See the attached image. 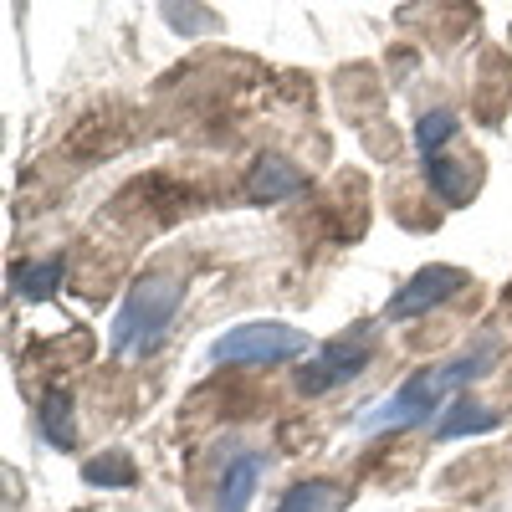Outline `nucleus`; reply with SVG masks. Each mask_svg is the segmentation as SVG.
Wrapping results in <instances>:
<instances>
[{"mask_svg": "<svg viewBox=\"0 0 512 512\" xmlns=\"http://www.w3.org/2000/svg\"><path fill=\"white\" fill-rule=\"evenodd\" d=\"M308 180H303V169L287 164V159H256L251 164V180H246V195L256 205H277V200H292V195H303Z\"/></svg>", "mask_w": 512, "mask_h": 512, "instance_id": "6", "label": "nucleus"}, {"mask_svg": "<svg viewBox=\"0 0 512 512\" xmlns=\"http://www.w3.org/2000/svg\"><path fill=\"white\" fill-rule=\"evenodd\" d=\"M425 175L446 205H466L477 190V159H425Z\"/></svg>", "mask_w": 512, "mask_h": 512, "instance_id": "8", "label": "nucleus"}, {"mask_svg": "<svg viewBox=\"0 0 512 512\" xmlns=\"http://www.w3.org/2000/svg\"><path fill=\"white\" fill-rule=\"evenodd\" d=\"M497 359V344L487 338V344H477L472 354H461L456 364H441V369H420L415 379H405L400 390L374 405L364 420H359V431H410V425H431L441 415V405L461 390V384H472L492 369Z\"/></svg>", "mask_w": 512, "mask_h": 512, "instance_id": "1", "label": "nucleus"}, {"mask_svg": "<svg viewBox=\"0 0 512 512\" xmlns=\"http://www.w3.org/2000/svg\"><path fill=\"white\" fill-rule=\"evenodd\" d=\"M308 354V333L287 323H241L210 344V364H282Z\"/></svg>", "mask_w": 512, "mask_h": 512, "instance_id": "3", "label": "nucleus"}, {"mask_svg": "<svg viewBox=\"0 0 512 512\" xmlns=\"http://www.w3.org/2000/svg\"><path fill=\"white\" fill-rule=\"evenodd\" d=\"M461 287H472V277H466L461 267H425V272H415V277L390 297L384 318H395V323H400V318H420V313H431V308L451 303Z\"/></svg>", "mask_w": 512, "mask_h": 512, "instance_id": "5", "label": "nucleus"}, {"mask_svg": "<svg viewBox=\"0 0 512 512\" xmlns=\"http://www.w3.org/2000/svg\"><path fill=\"white\" fill-rule=\"evenodd\" d=\"M262 472H267V456H262V451H241V456L226 466V477H221V487H216V507H210V512H246L256 482H262Z\"/></svg>", "mask_w": 512, "mask_h": 512, "instance_id": "7", "label": "nucleus"}, {"mask_svg": "<svg viewBox=\"0 0 512 512\" xmlns=\"http://www.w3.org/2000/svg\"><path fill=\"white\" fill-rule=\"evenodd\" d=\"M374 364V328H354L349 338H333L318 349V359H308L297 369V390L303 395H323L333 384H349Z\"/></svg>", "mask_w": 512, "mask_h": 512, "instance_id": "4", "label": "nucleus"}, {"mask_svg": "<svg viewBox=\"0 0 512 512\" xmlns=\"http://www.w3.org/2000/svg\"><path fill=\"white\" fill-rule=\"evenodd\" d=\"M41 436H47L52 446H72L77 431H72V400L67 395H52L47 410H41Z\"/></svg>", "mask_w": 512, "mask_h": 512, "instance_id": "12", "label": "nucleus"}, {"mask_svg": "<svg viewBox=\"0 0 512 512\" xmlns=\"http://www.w3.org/2000/svg\"><path fill=\"white\" fill-rule=\"evenodd\" d=\"M180 297H185V287H180L175 277H164V272L139 277L134 287H128V303H123L118 318H113V333H108L113 354H139V359L154 354V349L164 344L169 323H175Z\"/></svg>", "mask_w": 512, "mask_h": 512, "instance_id": "2", "label": "nucleus"}, {"mask_svg": "<svg viewBox=\"0 0 512 512\" xmlns=\"http://www.w3.org/2000/svg\"><path fill=\"white\" fill-rule=\"evenodd\" d=\"M62 277V262H41V267H16V287H26V297H47Z\"/></svg>", "mask_w": 512, "mask_h": 512, "instance_id": "13", "label": "nucleus"}, {"mask_svg": "<svg viewBox=\"0 0 512 512\" xmlns=\"http://www.w3.org/2000/svg\"><path fill=\"white\" fill-rule=\"evenodd\" d=\"M88 482H103V487H128L134 482V466H128V456H108V461H88V472H82Z\"/></svg>", "mask_w": 512, "mask_h": 512, "instance_id": "14", "label": "nucleus"}, {"mask_svg": "<svg viewBox=\"0 0 512 512\" xmlns=\"http://www.w3.org/2000/svg\"><path fill=\"white\" fill-rule=\"evenodd\" d=\"M456 128H461V123H456V113H451V108H431V113H425V118L415 123V149H420L425 159H436V149L456 139Z\"/></svg>", "mask_w": 512, "mask_h": 512, "instance_id": "11", "label": "nucleus"}, {"mask_svg": "<svg viewBox=\"0 0 512 512\" xmlns=\"http://www.w3.org/2000/svg\"><path fill=\"white\" fill-rule=\"evenodd\" d=\"M349 507V492L338 482H297L277 512H344Z\"/></svg>", "mask_w": 512, "mask_h": 512, "instance_id": "9", "label": "nucleus"}, {"mask_svg": "<svg viewBox=\"0 0 512 512\" xmlns=\"http://www.w3.org/2000/svg\"><path fill=\"white\" fill-rule=\"evenodd\" d=\"M492 425H497V410L456 400V405H451V415H441V420H436V436H441V441H456V436H472V431H492Z\"/></svg>", "mask_w": 512, "mask_h": 512, "instance_id": "10", "label": "nucleus"}]
</instances>
